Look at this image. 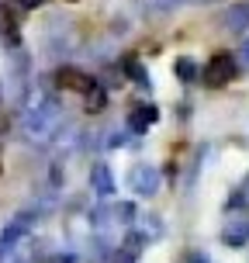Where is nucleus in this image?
Segmentation results:
<instances>
[{
    "instance_id": "obj_2",
    "label": "nucleus",
    "mask_w": 249,
    "mask_h": 263,
    "mask_svg": "<svg viewBox=\"0 0 249 263\" xmlns=\"http://www.w3.org/2000/svg\"><path fill=\"white\" fill-rule=\"evenodd\" d=\"M59 87L76 90V93H93V77L80 73V69H63V73H59Z\"/></svg>"
},
{
    "instance_id": "obj_3",
    "label": "nucleus",
    "mask_w": 249,
    "mask_h": 263,
    "mask_svg": "<svg viewBox=\"0 0 249 263\" xmlns=\"http://www.w3.org/2000/svg\"><path fill=\"white\" fill-rule=\"evenodd\" d=\"M69 4H73V0H69Z\"/></svg>"
},
{
    "instance_id": "obj_1",
    "label": "nucleus",
    "mask_w": 249,
    "mask_h": 263,
    "mask_svg": "<svg viewBox=\"0 0 249 263\" xmlns=\"http://www.w3.org/2000/svg\"><path fill=\"white\" fill-rule=\"evenodd\" d=\"M232 73H236L232 55H228V52H218V55H211V63L204 66V83H208V87H222V83H228V80H232Z\"/></svg>"
}]
</instances>
